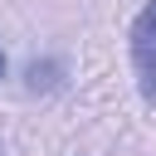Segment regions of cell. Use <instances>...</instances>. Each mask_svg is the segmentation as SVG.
<instances>
[{
    "instance_id": "6da1fadb",
    "label": "cell",
    "mask_w": 156,
    "mask_h": 156,
    "mask_svg": "<svg viewBox=\"0 0 156 156\" xmlns=\"http://www.w3.org/2000/svg\"><path fill=\"white\" fill-rule=\"evenodd\" d=\"M132 44V68H136V88L146 102H156V0H146L127 29Z\"/></svg>"
},
{
    "instance_id": "7a4b0ae2",
    "label": "cell",
    "mask_w": 156,
    "mask_h": 156,
    "mask_svg": "<svg viewBox=\"0 0 156 156\" xmlns=\"http://www.w3.org/2000/svg\"><path fill=\"white\" fill-rule=\"evenodd\" d=\"M24 78H29V88H34V93H49V88H58V83H63V63H58V58L29 63V68H24Z\"/></svg>"
},
{
    "instance_id": "3957f363",
    "label": "cell",
    "mask_w": 156,
    "mask_h": 156,
    "mask_svg": "<svg viewBox=\"0 0 156 156\" xmlns=\"http://www.w3.org/2000/svg\"><path fill=\"white\" fill-rule=\"evenodd\" d=\"M0 78H5V54H0Z\"/></svg>"
}]
</instances>
